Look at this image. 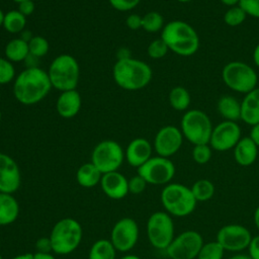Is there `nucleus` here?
<instances>
[{"label": "nucleus", "instance_id": "nucleus-1", "mask_svg": "<svg viewBox=\"0 0 259 259\" xmlns=\"http://www.w3.org/2000/svg\"><path fill=\"white\" fill-rule=\"evenodd\" d=\"M52 83L47 72L37 67H29L15 79L13 92L15 98L22 104L31 105L47 96Z\"/></svg>", "mask_w": 259, "mask_h": 259}, {"label": "nucleus", "instance_id": "nucleus-2", "mask_svg": "<svg viewBox=\"0 0 259 259\" xmlns=\"http://www.w3.org/2000/svg\"><path fill=\"white\" fill-rule=\"evenodd\" d=\"M161 38L170 51L182 57L194 55L199 48V36L196 30L183 20H172L164 25Z\"/></svg>", "mask_w": 259, "mask_h": 259}, {"label": "nucleus", "instance_id": "nucleus-3", "mask_svg": "<svg viewBox=\"0 0 259 259\" xmlns=\"http://www.w3.org/2000/svg\"><path fill=\"white\" fill-rule=\"evenodd\" d=\"M113 79L125 90H139L150 83L152 69L148 64L137 59H119L113 67Z\"/></svg>", "mask_w": 259, "mask_h": 259}, {"label": "nucleus", "instance_id": "nucleus-4", "mask_svg": "<svg viewBox=\"0 0 259 259\" xmlns=\"http://www.w3.org/2000/svg\"><path fill=\"white\" fill-rule=\"evenodd\" d=\"M161 203L171 217L183 218L191 214L196 207L190 187L181 183H168L161 191Z\"/></svg>", "mask_w": 259, "mask_h": 259}, {"label": "nucleus", "instance_id": "nucleus-5", "mask_svg": "<svg viewBox=\"0 0 259 259\" xmlns=\"http://www.w3.org/2000/svg\"><path fill=\"white\" fill-rule=\"evenodd\" d=\"M83 230L79 222L73 218H64L58 221L50 234L53 252L67 255L75 251L81 243Z\"/></svg>", "mask_w": 259, "mask_h": 259}, {"label": "nucleus", "instance_id": "nucleus-6", "mask_svg": "<svg viewBox=\"0 0 259 259\" xmlns=\"http://www.w3.org/2000/svg\"><path fill=\"white\" fill-rule=\"evenodd\" d=\"M222 79L228 88L244 94L249 93L258 84V76L255 70L241 61L227 63L222 70Z\"/></svg>", "mask_w": 259, "mask_h": 259}, {"label": "nucleus", "instance_id": "nucleus-7", "mask_svg": "<svg viewBox=\"0 0 259 259\" xmlns=\"http://www.w3.org/2000/svg\"><path fill=\"white\" fill-rule=\"evenodd\" d=\"M48 75L56 89L62 92L73 90L79 80V65L74 57L61 55L52 62Z\"/></svg>", "mask_w": 259, "mask_h": 259}, {"label": "nucleus", "instance_id": "nucleus-8", "mask_svg": "<svg viewBox=\"0 0 259 259\" xmlns=\"http://www.w3.org/2000/svg\"><path fill=\"white\" fill-rule=\"evenodd\" d=\"M212 123L208 115L200 109L186 110L181 119V133L193 146L209 144Z\"/></svg>", "mask_w": 259, "mask_h": 259}, {"label": "nucleus", "instance_id": "nucleus-9", "mask_svg": "<svg viewBox=\"0 0 259 259\" xmlns=\"http://www.w3.org/2000/svg\"><path fill=\"white\" fill-rule=\"evenodd\" d=\"M147 237L154 248L165 251L175 237L172 217L166 211L153 212L147 222Z\"/></svg>", "mask_w": 259, "mask_h": 259}, {"label": "nucleus", "instance_id": "nucleus-10", "mask_svg": "<svg viewBox=\"0 0 259 259\" xmlns=\"http://www.w3.org/2000/svg\"><path fill=\"white\" fill-rule=\"evenodd\" d=\"M203 243L200 233L187 230L175 236L165 252L170 259H195Z\"/></svg>", "mask_w": 259, "mask_h": 259}, {"label": "nucleus", "instance_id": "nucleus-11", "mask_svg": "<svg viewBox=\"0 0 259 259\" xmlns=\"http://www.w3.org/2000/svg\"><path fill=\"white\" fill-rule=\"evenodd\" d=\"M124 158L123 151L119 144L106 140L96 145L91 155V162L104 174L117 171Z\"/></svg>", "mask_w": 259, "mask_h": 259}, {"label": "nucleus", "instance_id": "nucleus-12", "mask_svg": "<svg viewBox=\"0 0 259 259\" xmlns=\"http://www.w3.org/2000/svg\"><path fill=\"white\" fill-rule=\"evenodd\" d=\"M138 174L148 184L167 185L175 175V166L169 158L161 156L151 157L145 164L138 168Z\"/></svg>", "mask_w": 259, "mask_h": 259}, {"label": "nucleus", "instance_id": "nucleus-13", "mask_svg": "<svg viewBox=\"0 0 259 259\" xmlns=\"http://www.w3.org/2000/svg\"><path fill=\"white\" fill-rule=\"evenodd\" d=\"M251 239L252 235L245 226L229 224L218 231L215 241L221 244L225 251L241 252L248 248Z\"/></svg>", "mask_w": 259, "mask_h": 259}, {"label": "nucleus", "instance_id": "nucleus-14", "mask_svg": "<svg viewBox=\"0 0 259 259\" xmlns=\"http://www.w3.org/2000/svg\"><path fill=\"white\" fill-rule=\"evenodd\" d=\"M139 239V226L132 218H122L112 227L110 242L119 252L132 250Z\"/></svg>", "mask_w": 259, "mask_h": 259}, {"label": "nucleus", "instance_id": "nucleus-15", "mask_svg": "<svg viewBox=\"0 0 259 259\" xmlns=\"http://www.w3.org/2000/svg\"><path fill=\"white\" fill-rule=\"evenodd\" d=\"M241 138V128L237 121L223 120L213 126L209 145L214 151L226 152L234 149Z\"/></svg>", "mask_w": 259, "mask_h": 259}, {"label": "nucleus", "instance_id": "nucleus-16", "mask_svg": "<svg viewBox=\"0 0 259 259\" xmlns=\"http://www.w3.org/2000/svg\"><path fill=\"white\" fill-rule=\"evenodd\" d=\"M183 138L180 128L174 125H165L155 137L154 149L158 156L169 158L180 150Z\"/></svg>", "mask_w": 259, "mask_h": 259}, {"label": "nucleus", "instance_id": "nucleus-17", "mask_svg": "<svg viewBox=\"0 0 259 259\" xmlns=\"http://www.w3.org/2000/svg\"><path fill=\"white\" fill-rule=\"evenodd\" d=\"M20 170L16 162L8 155L0 153V192L14 193L20 186Z\"/></svg>", "mask_w": 259, "mask_h": 259}, {"label": "nucleus", "instance_id": "nucleus-18", "mask_svg": "<svg viewBox=\"0 0 259 259\" xmlns=\"http://www.w3.org/2000/svg\"><path fill=\"white\" fill-rule=\"evenodd\" d=\"M100 185L104 194L111 199H121L128 193V180L117 171L102 174Z\"/></svg>", "mask_w": 259, "mask_h": 259}, {"label": "nucleus", "instance_id": "nucleus-19", "mask_svg": "<svg viewBox=\"0 0 259 259\" xmlns=\"http://www.w3.org/2000/svg\"><path fill=\"white\" fill-rule=\"evenodd\" d=\"M152 157V146L144 138L133 140L125 151V159L133 167H141Z\"/></svg>", "mask_w": 259, "mask_h": 259}, {"label": "nucleus", "instance_id": "nucleus-20", "mask_svg": "<svg viewBox=\"0 0 259 259\" xmlns=\"http://www.w3.org/2000/svg\"><path fill=\"white\" fill-rule=\"evenodd\" d=\"M258 146L250 136L243 137L233 149L235 161L243 167L251 166L258 157Z\"/></svg>", "mask_w": 259, "mask_h": 259}, {"label": "nucleus", "instance_id": "nucleus-21", "mask_svg": "<svg viewBox=\"0 0 259 259\" xmlns=\"http://www.w3.org/2000/svg\"><path fill=\"white\" fill-rule=\"evenodd\" d=\"M241 119L251 126L259 123V87L245 94L241 101Z\"/></svg>", "mask_w": 259, "mask_h": 259}, {"label": "nucleus", "instance_id": "nucleus-22", "mask_svg": "<svg viewBox=\"0 0 259 259\" xmlns=\"http://www.w3.org/2000/svg\"><path fill=\"white\" fill-rule=\"evenodd\" d=\"M81 107V96L75 90L63 91L57 100V111L65 118L75 116Z\"/></svg>", "mask_w": 259, "mask_h": 259}, {"label": "nucleus", "instance_id": "nucleus-23", "mask_svg": "<svg viewBox=\"0 0 259 259\" xmlns=\"http://www.w3.org/2000/svg\"><path fill=\"white\" fill-rule=\"evenodd\" d=\"M19 214V204L9 193L0 192V226H7L16 221Z\"/></svg>", "mask_w": 259, "mask_h": 259}, {"label": "nucleus", "instance_id": "nucleus-24", "mask_svg": "<svg viewBox=\"0 0 259 259\" xmlns=\"http://www.w3.org/2000/svg\"><path fill=\"white\" fill-rule=\"evenodd\" d=\"M217 109L224 120L237 121L241 119V101L232 95L220 97L217 103Z\"/></svg>", "mask_w": 259, "mask_h": 259}, {"label": "nucleus", "instance_id": "nucleus-25", "mask_svg": "<svg viewBox=\"0 0 259 259\" xmlns=\"http://www.w3.org/2000/svg\"><path fill=\"white\" fill-rule=\"evenodd\" d=\"M102 173L92 163H85L79 167L76 173L78 184L84 188H91L100 183Z\"/></svg>", "mask_w": 259, "mask_h": 259}, {"label": "nucleus", "instance_id": "nucleus-26", "mask_svg": "<svg viewBox=\"0 0 259 259\" xmlns=\"http://www.w3.org/2000/svg\"><path fill=\"white\" fill-rule=\"evenodd\" d=\"M29 55L28 41L22 38H14L5 47V56L10 62H20Z\"/></svg>", "mask_w": 259, "mask_h": 259}, {"label": "nucleus", "instance_id": "nucleus-27", "mask_svg": "<svg viewBox=\"0 0 259 259\" xmlns=\"http://www.w3.org/2000/svg\"><path fill=\"white\" fill-rule=\"evenodd\" d=\"M116 249L107 239L95 241L88 254V259H115Z\"/></svg>", "mask_w": 259, "mask_h": 259}, {"label": "nucleus", "instance_id": "nucleus-28", "mask_svg": "<svg viewBox=\"0 0 259 259\" xmlns=\"http://www.w3.org/2000/svg\"><path fill=\"white\" fill-rule=\"evenodd\" d=\"M190 190L197 202H204L212 198L215 192V187L210 180L201 178L196 180L190 186Z\"/></svg>", "mask_w": 259, "mask_h": 259}, {"label": "nucleus", "instance_id": "nucleus-29", "mask_svg": "<svg viewBox=\"0 0 259 259\" xmlns=\"http://www.w3.org/2000/svg\"><path fill=\"white\" fill-rule=\"evenodd\" d=\"M191 97L189 91L183 86H176L169 93V103L177 111H184L190 105Z\"/></svg>", "mask_w": 259, "mask_h": 259}, {"label": "nucleus", "instance_id": "nucleus-30", "mask_svg": "<svg viewBox=\"0 0 259 259\" xmlns=\"http://www.w3.org/2000/svg\"><path fill=\"white\" fill-rule=\"evenodd\" d=\"M26 24V19L18 10H11L5 13L3 20V27L11 33L20 32Z\"/></svg>", "mask_w": 259, "mask_h": 259}, {"label": "nucleus", "instance_id": "nucleus-31", "mask_svg": "<svg viewBox=\"0 0 259 259\" xmlns=\"http://www.w3.org/2000/svg\"><path fill=\"white\" fill-rule=\"evenodd\" d=\"M225 252L226 251L221 244L214 240L203 243L196 259H223Z\"/></svg>", "mask_w": 259, "mask_h": 259}, {"label": "nucleus", "instance_id": "nucleus-32", "mask_svg": "<svg viewBox=\"0 0 259 259\" xmlns=\"http://www.w3.org/2000/svg\"><path fill=\"white\" fill-rule=\"evenodd\" d=\"M142 27L148 32H157L164 27V18L157 11H150L142 17Z\"/></svg>", "mask_w": 259, "mask_h": 259}, {"label": "nucleus", "instance_id": "nucleus-33", "mask_svg": "<svg viewBox=\"0 0 259 259\" xmlns=\"http://www.w3.org/2000/svg\"><path fill=\"white\" fill-rule=\"evenodd\" d=\"M247 17V14L245 11L239 6V5H234L230 6L229 9L225 12L224 14V22L232 27L241 25Z\"/></svg>", "mask_w": 259, "mask_h": 259}, {"label": "nucleus", "instance_id": "nucleus-34", "mask_svg": "<svg viewBox=\"0 0 259 259\" xmlns=\"http://www.w3.org/2000/svg\"><path fill=\"white\" fill-rule=\"evenodd\" d=\"M192 159L195 163L199 165H204L209 162L212 156V149L209 144H199L194 145L192 152Z\"/></svg>", "mask_w": 259, "mask_h": 259}, {"label": "nucleus", "instance_id": "nucleus-35", "mask_svg": "<svg viewBox=\"0 0 259 259\" xmlns=\"http://www.w3.org/2000/svg\"><path fill=\"white\" fill-rule=\"evenodd\" d=\"M28 50L29 55L36 58L42 57L49 51V42L45 37L40 35L33 36L28 41Z\"/></svg>", "mask_w": 259, "mask_h": 259}, {"label": "nucleus", "instance_id": "nucleus-36", "mask_svg": "<svg viewBox=\"0 0 259 259\" xmlns=\"http://www.w3.org/2000/svg\"><path fill=\"white\" fill-rule=\"evenodd\" d=\"M168 51V46L161 37L153 40L148 47V55L152 59H161L166 56Z\"/></svg>", "mask_w": 259, "mask_h": 259}, {"label": "nucleus", "instance_id": "nucleus-37", "mask_svg": "<svg viewBox=\"0 0 259 259\" xmlns=\"http://www.w3.org/2000/svg\"><path fill=\"white\" fill-rule=\"evenodd\" d=\"M14 74L12 63L7 59L0 58V84L9 83L14 78Z\"/></svg>", "mask_w": 259, "mask_h": 259}, {"label": "nucleus", "instance_id": "nucleus-38", "mask_svg": "<svg viewBox=\"0 0 259 259\" xmlns=\"http://www.w3.org/2000/svg\"><path fill=\"white\" fill-rule=\"evenodd\" d=\"M147 181L139 174L133 176L128 180V192L133 194H141L147 187Z\"/></svg>", "mask_w": 259, "mask_h": 259}, {"label": "nucleus", "instance_id": "nucleus-39", "mask_svg": "<svg viewBox=\"0 0 259 259\" xmlns=\"http://www.w3.org/2000/svg\"><path fill=\"white\" fill-rule=\"evenodd\" d=\"M238 5L245 11L247 16L259 18V0H240Z\"/></svg>", "mask_w": 259, "mask_h": 259}, {"label": "nucleus", "instance_id": "nucleus-40", "mask_svg": "<svg viewBox=\"0 0 259 259\" xmlns=\"http://www.w3.org/2000/svg\"><path fill=\"white\" fill-rule=\"evenodd\" d=\"M141 0H109L113 8L119 11H127L135 8Z\"/></svg>", "mask_w": 259, "mask_h": 259}, {"label": "nucleus", "instance_id": "nucleus-41", "mask_svg": "<svg viewBox=\"0 0 259 259\" xmlns=\"http://www.w3.org/2000/svg\"><path fill=\"white\" fill-rule=\"evenodd\" d=\"M247 249L248 255L252 259H259V235L252 237Z\"/></svg>", "mask_w": 259, "mask_h": 259}, {"label": "nucleus", "instance_id": "nucleus-42", "mask_svg": "<svg viewBox=\"0 0 259 259\" xmlns=\"http://www.w3.org/2000/svg\"><path fill=\"white\" fill-rule=\"evenodd\" d=\"M35 247H36V252L51 253V251H53L50 237H48V238H39L36 241V243H35Z\"/></svg>", "mask_w": 259, "mask_h": 259}, {"label": "nucleus", "instance_id": "nucleus-43", "mask_svg": "<svg viewBox=\"0 0 259 259\" xmlns=\"http://www.w3.org/2000/svg\"><path fill=\"white\" fill-rule=\"evenodd\" d=\"M34 8H35V6H34V3H33L32 0L22 1L18 5V11L21 14H23L24 16L32 14V12L34 11Z\"/></svg>", "mask_w": 259, "mask_h": 259}, {"label": "nucleus", "instance_id": "nucleus-44", "mask_svg": "<svg viewBox=\"0 0 259 259\" xmlns=\"http://www.w3.org/2000/svg\"><path fill=\"white\" fill-rule=\"evenodd\" d=\"M126 25L133 30H137L142 27V17L138 14H131L126 18Z\"/></svg>", "mask_w": 259, "mask_h": 259}, {"label": "nucleus", "instance_id": "nucleus-45", "mask_svg": "<svg viewBox=\"0 0 259 259\" xmlns=\"http://www.w3.org/2000/svg\"><path fill=\"white\" fill-rule=\"evenodd\" d=\"M249 136H250V138L255 142V144L259 148V123H257V124L252 126Z\"/></svg>", "mask_w": 259, "mask_h": 259}, {"label": "nucleus", "instance_id": "nucleus-46", "mask_svg": "<svg viewBox=\"0 0 259 259\" xmlns=\"http://www.w3.org/2000/svg\"><path fill=\"white\" fill-rule=\"evenodd\" d=\"M32 259H56V258L51 253L35 252V253H32Z\"/></svg>", "mask_w": 259, "mask_h": 259}, {"label": "nucleus", "instance_id": "nucleus-47", "mask_svg": "<svg viewBox=\"0 0 259 259\" xmlns=\"http://www.w3.org/2000/svg\"><path fill=\"white\" fill-rule=\"evenodd\" d=\"M253 61L255 65L259 68V42L256 45L254 51H253Z\"/></svg>", "mask_w": 259, "mask_h": 259}, {"label": "nucleus", "instance_id": "nucleus-48", "mask_svg": "<svg viewBox=\"0 0 259 259\" xmlns=\"http://www.w3.org/2000/svg\"><path fill=\"white\" fill-rule=\"evenodd\" d=\"M254 224L256 229L259 232V205L256 207V209L254 210Z\"/></svg>", "mask_w": 259, "mask_h": 259}, {"label": "nucleus", "instance_id": "nucleus-49", "mask_svg": "<svg viewBox=\"0 0 259 259\" xmlns=\"http://www.w3.org/2000/svg\"><path fill=\"white\" fill-rule=\"evenodd\" d=\"M228 259H252L249 255H246V254H235L233 256H231L230 258Z\"/></svg>", "mask_w": 259, "mask_h": 259}, {"label": "nucleus", "instance_id": "nucleus-50", "mask_svg": "<svg viewBox=\"0 0 259 259\" xmlns=\"http://www.w3.org/2000/svg\"><path fill=\"white\" fill-rule=\"evenodd\" d=\"M240 0H221V2L227 6H234V5H238Z\"/></svg>", "mask_w": 259, "mask_h": 259}, {"label": "nucleus", "instance_id": "nucleus-51", "mask_svg": "<svg viewBox=\"0 0 259 259\" xmlns=\"http://www.w3.org/2000/svg\"><path fill=\"white\" fill-rule=\"evenodd\" d=\"M12 259H32V253H25V254H20Z\"/></svg>", "mask_w": 259, "mask_h": 259}, {"label": "nucleus", "instance_id": "nucleus-52", "mask_svg": "<svg viewBox=\"0 0 259 259\" xmlns=\"http://www.w3.org/2000/svg\"><path fill=\"white\" fill-rule=\"evenodd\" d=\"M120 259H142L141 257L137 256V255H133V254H128V255H125L123 257H121Z\"/></svg>", "mask_w": 259, "mask_h": 259}, {"label": "nucleus", "instance_id": "nucleus-53", "mask_svg": "<svg viewBox=\"0 0 259 259\" xmlns=\"http://www.w3.org/2000/svg\"><path fill=\"white\" fill-rule=\"evenodd\" d=\"M4 13H3V11L0 9V26L1 25H3V20H4Z\"/></svg>", "mask_w": 259, "mask_h": 259}, {"label": "nucleus", "instance_id": "nucleus-54", "mask_svg": "<svg viewBox=\"0 0 259 259\" xmlns=\"http://www.w3.org/2000/svg\"><path fill=\"white\" fill-rule=\"evenodd\" d=\"M178 2H181V3H186V2H190V1H193V0H176Z\"/></svg>", "mask_w": 259, "mask_h": 259}, {"label": "nucleus", "instance_id": "nucleus-55", "mask_svg": "<svg viewBox=\"0 0 259 259\" xmlns=\"http://www.w3.org/2000/svg\"><path fill=\"white\" fill-rule=\"evenodd\" d=\"M13 1H14V2H17V3L19 4L20 2H22V1H25V0H13Z\"/></svg>", "mask_w": 259, "mask_h": 259}, {"label": "nucleus", "instance_id": "nucleus-56", "mask_svg": "<svg viewBox=\"0 0 259 259\" xmlns=\"http://www.w3.org/2000/svg\"><path fill=\"white\" fill-rule=\"evenodd\" d=\"M0 259H2V255H1V253H0Z\"/></svg>", "mask_w": 259, "mask_h": 259}, {"label": "nucleus", "instance_id": "nucleus-57", "mask_svg": "<svg viewBox=\"0 0 259 259\" xmlns=\"http://www.w3.org/2000/svg\"><path fill=\"white\" fill-rule=\"evenodd\" d=\"M0 119H1V111H0Z\"/></svg>", "mask_w": 259, "mask_h": 259}]
</instances>
